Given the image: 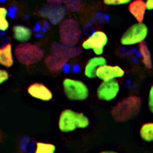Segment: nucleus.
<instances>
[{"label":"nucleus","mask_w":153,"mask_h":153,"mask_svg":"<svg viewBox=\"0 0 153 153\" xmlns=\"http://www.w3.org/2000/svg\"><path fill=\"white\" fill-rule=\"evenodd\" d=\"M89 120L83 113L65 109L59 117L58 126L62 132L68 133L76 128H85L89 126Z\"/></svg>","instance_id":"2"},{"label":"nucleus","mask_w":153,"mask_h":153,"mask_svg":"<svg viewBox=\"0 0 153 153\" xmlns=\"http://www.w3.org/2000/svg\"><path fill=\"white\" fill-rule=\"evenodd\" d=\"M104 65H106V60L103 57L99 56L90 59L85 66V75L89 78H95L97 68Z\"/></svg>","instance_id":"14"},{"label":"nucleus","mask_w":153,"mask_h":153,"mask_svg":"<svg viewBox=\"0 0 153 153\" xmlns=\"http://www.w3.org/2000/svg\"><path fill=\"white\" fill-rule=\"evenodd\" d=\"M99 153H118L115 151H102Z\"/></svg>","instance_id":"27"},{"label":"nucleus","mask_w":153,"mask_h":153,"mask_svg":"<svg viewBox=\"0 0 153 153\" xmlns=\"http://www.w3.org/2000/svg\"><path fill=\"white\" fill-rule=\"evenodd\" d=\"M142 104V100L138 96L127 97L112 108L111 115L117 121H128L136 117L140 112Z\"/></svg>","instance_id":"1"},{"label":"nucleus","mask_w":153,"mask_h":153,"mask_svg":"<svg viewBox=\"0 0 153 153\" xmlns=\"http://www.w3.org/2000/svg\"><path fill=\"white\" fill-rule=\"evenodd\" d=\"M65 3V6L70 11H77L80 9L81 7V1H63Z\"/></svg>","instance_id":"22"},{"label":"nucleus","mask_w":153,"mask_h":153,"mask_svg":"<svg viewBox=\"0 0 153 153\" xmlns=\"http://www.w3.org/2000/svg\"><path fill=\"white\" fill-rule=\"evenodd\" d=\"M7 16L8 10L5 7H0V31H5L9 27Z\"/></svg>","instance_id":"21"},{"label":"nucleus","mask_w":153,"mask_h":153,"mask_svg":"<svg viewBox=\"0 0 153 153\" xmlns=\"http://www.w3.org/2000/svg\"><path fill=\"white\" fill-rule=\"evenodd\" d=\"M69 60L57 54L50 53L44 59V63L47 68L52 72H57L62 69Z\"/></svg>","instance_id":"13"},{"label":"nucleus","mask_w":153,"mask_h":153,"mask_svg":"<svg viewBox=\"0 0 153 153\" xmlns=\"http://www.w3.org/2000/svg\"><path fill=\"white\" fill-rule=\"evenodd\" d=\"M14 54L20 63L29 66L41 61L44 56V51L37 45L25 42L16 47Z\"/></svg>","instance_id":"3"},{"label":"nucleus","mask_w":153,"mask_h":153,"mask_svg":"<svg viewBox=\"0 0 153 153\" xmlns=\"http://www.w3.org/2000/svg\"><path fill=\"white\" fill-rule=\"evenodd\" d=\"M51 53L69 59L81 54L82 50L76 45H70L63 43L54 42L51 47Z\"/></svg>","instance_id":"10"},{"label":"nucleus","mask_w":153,"mask_h":153,"mask_svg":"<svg viewBox=\"0 0 153 153\" xmlns=\"http://www.w3.org/2000/svg\"><path fill=\"white\" fill-rule=\"evenodd\" d=\"M13 35L14 38L22 42H26L31 37V30L26 26L16 25L13 27Z\"/></svg>","instance_id":"17"},{"label":"nucleus","mask_w":153,"mask_h":153,"mask_svg":"<svg viewBox=\"0 0 153 153\" xmlns=\"http://www.w3.org/2000/svg\"><path fill=\"white\" fill-rule=\"evenodd\" d=\"M124 74V70L119 66L104 65L97 68L96 72V76L105 81L121 78L123 76Z\"/></svg>","instance_id":"11"},{"label":"nucleus","mask_w":153,"mask_h":153,"mask_svg":"<svg viewBox=\"0 0 153 153\" xmlns=\"http://www.w3.org/2000/svg\"><path fill=\"white\" fill-rule=\"evenodd\" d=\"M148 107L149 109L151 112H152L153 110V88L152 86H151L150 91L149 93V97H148Z\"/></svg>","instance_id":"25"},{"label":"nucleus","mask_w":153,"mask_h":153,"mask_svg":"<svg viewBox=\"0 0 153 153\" xmlns=\"http://www.w3.org/2000/svg\"><path fill=\"white\" fill-rule=\"evenodd\" d=\"M63 1H51L53 4L44 7L40 10L42 16L48 18L50 21L54 25L60 23L66 14V10L60 3Z\"/></svg>","instance_id":"7"},{"label":"nucleus","mask_w":153,"mask_h":153,"mask_svg":"<svg viewBox=\"0 0 153 153\" xmlns=\"http://www.w3.org/2000/svg\"><path fill=\"white\" fill-rule=\"evenodd\" d=\"M148 29L143 23H137L128 27L123 34L120 42L124 45H133L144 41L148 34Z\"/></svg>","instance_id":"6"},{"label":"nucleus","mask_w":153,"mask_h":153,"mask_svg":"<svg viewBox=\"0 0 153 153\" xmlns=\"http://www.w3.org/2000/svg\"><path fill=\"white\" fill-rule=\"evenodd\" d=\"M145 2L142 0L131 1L128 5V11L138 23H142L146 11Z\"/></svg>","instance_id":"15"},{"label":"nucleus","mask_w":153,"mask_h":153,"mask_svg":"<svg viewBox=\"0 0 153 153\" xmlns=\"http://www.w3.org/2000/svg\"><path fill=\"white\" fill-rule=\"evenodd\" d=\"M145 2V7L146 9L148 10H151L153 8V5H152V0H148Z\"/></svg>","instance_id":"26"},{"label":"nucleus","mask_w":153,"mask_h":153,"mask_svg":"<svg viewBox=\"0 0 153 153\" xmlns=\"http://www.w3.org/2000/svg\"><path fill=\"white\" fill-rule=\"evenodd\" d=\"M56 146L50 143L37 142L34 153H55Z\"/></svg>","instance_id":"20"},{"label":"nucleus","mask_w":153,"mask_h":153,"mask_svg":"<svg viewBox=\"0 0 153 153\" xmlns=\"http://www.w3.org/2000/svg\"><path fill=\"white\" fill-rule=\"evenodd\" d=\"M9 74L6 70L0 69V85L7 81L9 78Z\"/></svg>","instance_id":"24"},{"label":"nucleus","mask_w":153,"mask_h":153,"mask_svg":"<svg viewBox=\"0 0 153 153\" xmlns=\"http://www.w3.org/2000/svg\"><path fill=\"white\" fill-rule=\"evenodd\" d=\"M27 91L32 97L43 101H49L53 98V94L50 90L41 83L35 82L30 84Z\"/></svg>","instance_id":"12"},{"label":"nucleus","mask_w":153,"mask_h":153,"mask_svg":"<svg viewBox=\"0 0 153 153\" xmlns=\"http://www.w3.org/2000/svg\"><path fill=\"white\" fill-rule=\"evenodd\" d=\"M139 51L142 57V61L146 68L148 69H151L152 66L151 56L150 51L145 41L140 42L139 45Z\"/></svg>","instance_id":"18"},{"label":"nucleus","mask_w":153,"mask_h":153,"mask_svg":"<svg viewBox=\"0 0 153 153\" xmlns=\"http://www.w3.org/2000/svg\"><path fill=\"white\" fill-rule=\"evenodd\" d=\"M59 35L61 43L76 45L82 36V30L79 23L74 19L67 18L59 25Z\"/></svg>","instance_id":"4"},{"label":"nucleus","mask_w":153,"mask_h":153,"mask_svg":"<svg viewBox=\"0 0 153 153\" xmlns=\"http://www.w3.org/2000/svg\"><path fill=\"white\" fill-rule=\"evenodd\" d=\"M14 63L13 47L11 43L0 47V65L10 68Z\"/></svg>","instance_id":"16"},{"label":"nucleus","mask_w":153,"mask_h":153,"mask_svg":"<svg viewBox=\"0 0 153 153\" xmlns=\"http://www.w3.org/2000/svg\"><path fill=\"white\" fill-rule=\"evenodd\" d=\"M107 42L106 34L102 31H96L82 42V47L85 50H93L96 55H101Z\"/></svg>","instance_id":"8"},{"label":"nucleus","mask_w":153,"mask_h":153,"mask_svg":"<svg viewBox=\"0 0 153 153\" xmlns=\"http://www.w3.org/2000/svg\"><path fill=\"white\" fill-rule=\"evenodd\" d=\"M141 138L146 142H151L153 140V124L147 123L143 124L140 130Z\"/></svg>","instance_id":"19"},{"label":"nucleus","mask_w":153,"mask_h":153,"mask_svg":"<svg viewBox=\"0 0 153 153\" xmlns=\"http://www.w3.org/2000/svg\"><path fill=\"white\" fill-rule=\"evenodd\" d=\"M131 1L130 0H105L103 2L106 5H123L130 3Z\"/></svg>","instance_id":"23"},{"label":"nucleus","mask_w":153,"mask_h":153,"mask_svg":"<svg viewBox=\"0 0 153 153\" xmlns=\"http://www.w3.org/2000/svg\"><path fill=\"white\" fill-rule=\"evenodd\" d=\"M66 96L72 100H84L88 96L87 85L81 81L66 78L63 82Z\"/></svg>","instance_id":"5"},{"label":"nucleus","mask_w":153,"mask_h":153,"mask_svg":"<svg viewBox=\"0 0 153 153\" xmlns=\"http://www.w3.org/2000/svg\"><path fill=\"white\" fill-rule=\"evenodd\" d=\"M119 90L120 85L116 79L103 81L97 90V96L100 100L110 101L117 96Z\"/></svg>","instance_id":"9"}]
</instances>
